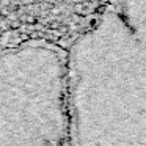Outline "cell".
<instances>
[{"mask_svg":"<svg viewBox=\"0 0 146 146\" xmlns=\"http://www.w3.org/2000/svg\"><path fill=\"white\" fill-rule=\"evenodd\" d=\"M0 146H69V121L58 98L35 88L0 98Z\"/></svg>","mask_w":146,"mask_h":146,"instance_id":"cell-1","label":"cell"},{"mask_svg":"<svg viewBox=\"0 0 146 146\" xmlns=\"http://www.w3.org/2000/svg\"><path fill=\"white\" fill-rule=\"evenodd\" d=\"M22 3H30V2H33V0H21Z\"/></svg>","mask_w":146,"mask_h":146,"instance_id":"cell-2","label":"cell"}]
</instances>
